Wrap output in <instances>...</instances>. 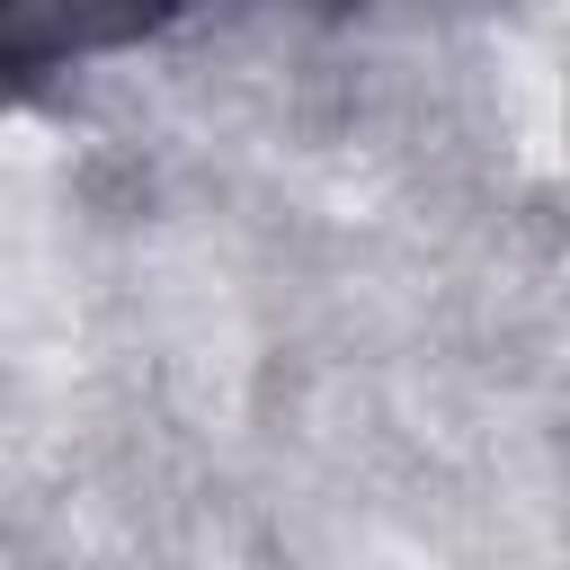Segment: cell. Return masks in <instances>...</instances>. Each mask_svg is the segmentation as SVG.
Masks as SVG:
<instances>
[{
  "label": "cell",
  "mask_w": 570,
  "mask_h": 570,
  "mask_svg": "<svg viewBox=\"0 0 570 570\" xmlns=\"http://www.w3.org/2000/svg\"><path fill=\"white\" fill-rule=\"evenodd\" d=\"M178 0H9V62L18 80H36L62 53H98V45H134L169 18Z\"/></svg>",
  "instance_id": "obj_1"
}]
</instances>
